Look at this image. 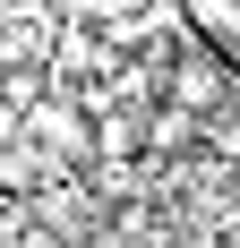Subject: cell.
<instances>
[{
  "instance_id": "277c9868",
  "label": "cell",
  "mask_w": 240,
  "mask_h": 248,
  "mask_svg": "<svg viewBox=\"0 0 240 248\" xmlns=\"http://www.w3.org/2000/svg\"><path fill=\"white\" fill-rule=\"evenodd\" d=\"M0 94H9V51H0Z\"/></svg>"
},
{
  "instance_id": "6da1fadb",
  "label": "cell",
  "mask_w": 240,
  "mask_h": 248,
  "mask_svg": "<svg viewBox=\"0 0 240 248\" xmlns=\"http://www.w3.org/2000/svg\"><path fill=\"white\" fill-rule=\"evenodd\" d=\"M26 137H34L60 171H86V163H95V146H103V128L86 120V103H77V94H51L43 111L26 120Z\"/></svg>"
},
{
  "instance_id": "3957f363",
  "label": "cell",
  "mask_w": 240,
  "mask_h": 248,
  "mask_svg": "<svg viewBox=\"0 0 240 248\" xmlns=\"http://www.w3.org/2000/svg\"><path fill=\"white\" fill-rule=\"evenodd\" d=\"M9 146H26V111H17L9 94H0V154H9Z\"/></svg>"
},
{
  "instance_id": "7a4b0ae2",
  "label": "cell",
  "mask_w": 240,
  "mask_h": 248,
  "mask_svg": "<svg viewBox=\"0 0 240 248\" xmlns=\"http://www.w3.org/2000/svg\"><path fill=\"white\" fill-rule=\"evenodd\" d=\"M240 86L232 77H223V51H206L189 34V43H180V60H171V77H163V103H180V111H197V120H206V111H215V103H232Z\"/></svg>"
}]
</instances>
